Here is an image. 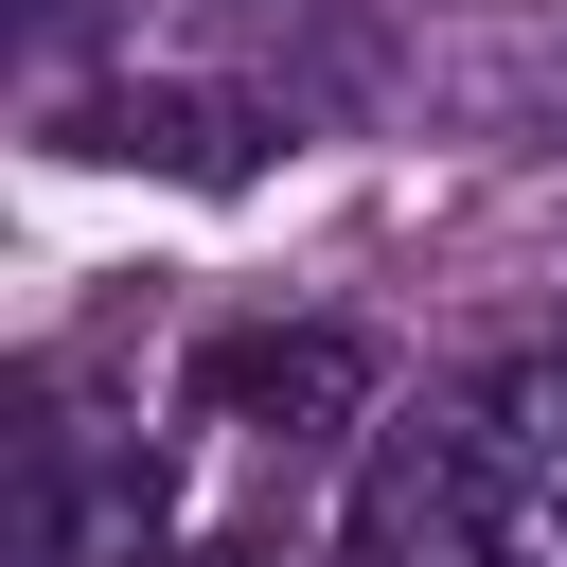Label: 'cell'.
Instances as JSON below:
<instances>
[{
	"mask_svg": "<svg viewBox=\"0 0 567 567\" xmlns=\"http://www.w3.org/2000/svg\"><path fill=\"white\" fill-rule=\"evenodd\" d=\"M478 461H496L514 567H567V354H514V372L478 390Z\"/></svg>",
	"mask_w": 567,
	"mask_h": 567,
	"instance_id": "cell-4",
	"label": "cell"
},
{
	"mask_svg": "<svg viewBox=\"0 0 567 567\" xmlns=\"http://www.w3.org/2000/svg\"><path fill=\"white\" fill-rule=\"evenodd\" d=\"M177 408H195V425L319 443V425H354V408H372V337H337V319H248V337H213V354L177 372Z\"/></svg>",
	"mask_w": 567,
	"mask_h": 567,
	"instance_id": "cell-3",
	"label": "cell"
},
{
	"mask_svg": "<svg viewBox=\"0 0 567 567\" xmlns=\"http://www.w3.org/2000/svg\"><path fill=\"white\" fill-rule=\"evenodd\" d=\"M53 142L106 159V177H195V195H230V177H266L284 106H266V89H195V71H124V89H71Z\"/></svg>",
	"mask_w": 567,
	"mask_h": 567,
	"instance_id": "cell-2",
	"label": "cell"
},
{
	"mask_svg": "<svg viewBox=\"0 0 567 567\" xmlns=\"http://www.w3.org/2000/svg\"><path fill=\"white\" fill-rule=\"evenodd\" d=\"M337 567H514L478 408H408V425L354 461V532H337Z\"/></svg>",
	"mask_w": 567,
	"mask_h": 567,
	"instance_id": "cell-1",
	"label": "cell"
}]
</instances>
